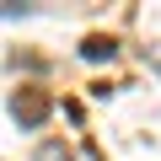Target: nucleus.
Masks as SVG:
<instances>
[{"label": "nucleus", "mask_w": 161, "mask_h": 161, "mask_svg": "<svg viewBox=\"0 0 161 161\" xmlns=\"http://www.w3.org/2000/svg\"><path fill=\"white\" fill-rule=\"evenodd\" d=\"M80 54H86V59H113V54H118V43H113L108 32H92L86 43H80Z\"/></svg>", "instance_id": "2"}, {"label": "nucleus", "mask_w": 161, "mask_h": 161, "mask_svg": "<svg viewBox=\"0 0 161 161\" xmlns=\"http://www.w3.org/2000/svg\"><path fill=\"white\" fill-rule=\"evenodd\" d=\"M38 161H70V150H64V145H54V140H48V145H43V150H38Z\"/></svg>", "instance_id": "3"}, {"label": "nucleus", "mask_w": 161, "mask_h": 161, "mask_svg": "<svg viewBox=\"0 0 161 161\" xmlns=\"http://www.w3.org/2000/svg\"><path fill=\"white\" fill-rule=\"evenodd\" d=\"M48 113H54V97H48L43 86H22V92H11V118H16L22 129H43Z\"/></svg>", "instance_id": "1"}]
</instances>
